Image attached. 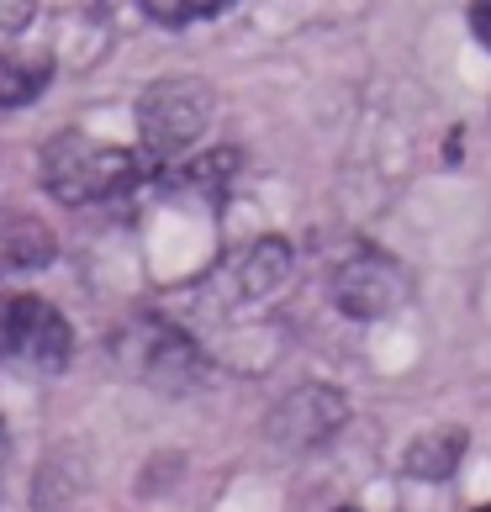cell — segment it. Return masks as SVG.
Listing matches in <instances>:
<instances>
[{
    "label": "cell",
    "instance_id": "9",
    "mask_svg": "<svg viewBox=\"0 0 491 512\" xmlns=\"http://www.w3.org/2000/svg\"><path fill=\"white\" fill-rule=\"evenodd\" d=\"M286 275H291V249H286V238H259L254 249H249V259H243V286H249L254 296L275 291Z\"/></svg>",
    "mask_w": 491,
    "mask_h": 512
},
{
    "label": "cell",
    "instance_id": "13",
    "mask_svg": "<svg viewBox=\"0 0 491 512\" xmlns=\"http://www.w3.org/2000/svg\"><path fill=\"white\" fill-rule=\"evenodd\" d=\"M476 512H491V502H486V507H476Z\"/></svg>",
    "mask_w": 491,
    "mask_h": 512
},
{
    "label": "cell",
    "instance_id": "2",
    "mask_svg": "<svg viewBox=\"0 0 491 512\" xmlns=\"http://www.w3.org/2000/svg\"><path fill=\"white\" fill-rule=\"evenodd\" d=\"M212 122V90L201 80H159L138 101V138L154 164H175Z\"/></svg>",
    "mask_w": 491,
    "mask_h": 512
},
{
    "label": "cell",
    "instance_id": "14",
    "mask_svg": "<svg viewBox=\"0 0 491 512\" xmlns=\"http://www.w3.org/2000/svg\"><path fill=\"white\" fill-rule=\"evenodd\" d=\"M344 512H354V507H344Z\"/></svg>",
    "mask_w": 491,
    "mask_h": 512
},
{
    "label": "cell",
    "instance_id": "1",
    "mask_svg": "<svg viewBox=\"0 0 491 512\" xmlns=\"http://www.w3.org/2000/svg\"><path fill=\"white\" fill-rule=\"evenodd\" d=\"M148 175V164L117 143H96L85 132H59L43 148L37 180L48 196H59L64 206H96V201H122L127 191H138Z\"/></svg>",
    "mask_w": 491,
    "mask_h": 512
},
{
    "label": "cell",
    "instance_id": "3",
    "mask_svg": "<svg viewBox=\"0 0 491 512\" xmlns=\"http://www.w3.org/2000/svg\"><path fill=\"white\" fill-rule=\"evenodd\" d=\"M0 354L22 370L59 375L74 354V333L53 301L22 291V296H6V307H0Z\"/></svg>",
    "mask_w": 491,
    "mask_h": 512
},
{
    "label": "cell",
    "instance_id": "5",
    "mask_svg": "<svg viewBox=\"0 0 491 512\" xmlns=\"http://www.w3.org/2000/svg\"><path fill=\"white\" fill-rule=\"evenodd\" d=\"M349 423V396L344 391H333V386H301L291 391L286 402L275 407L270 417V439L280 449H317V444H328L338 428Z\"/></svg>",
    "mask_w": 491,
    "mask_h": 512
},
{
    "label": "cell",
    "instance_id": "6",
    "mask_svg": "<svg viewBox=\"0 0 491 512\" xmlns=\"http://www.w3.org/2000/svg\"><path fill=\"white\" fill-rule=\"evenodd\" d=\"M53 254H59V238L43 217L0 206V275H32L53 264Z\"/></svg>",
    "mask_w": 491,
    "mask_h": 512
},
{
    "label": "cell",
    "instance_id": "12",
    "mask_svg": "<svg viewBox=\"0 0 491 512\" xmlns=\"http://www.w3.org/2000/svg\"><path fill=\"white\" fill-rule=\"evenodd\" d=\"M470 32L481 48H491V0H470Z\"/></svg>",
    "mask_w": 491,
    "mask_h": 512
},
{
    "label": "cell",
    "instance_id": "8",
    "mask_svg": "<svg viewBox=\"0 0 491 512\" xmlns=\"http://www.w3.org/2000/svg\"><path fill=\"white\" fill-rule=\"evenodd\" d=\"M460 454H465V433H460V428L423 433V439L407 449V476H418V481H444L449 470L460 465Z\"/></svg>",
    "mask_w": 491,
    "mask_h": 512
},
{
    "label": "cell",
    "instance_id": "4",
    "mask_svg": "<svg viewBox=\"0 0 491 512\" xmlns=\"http://www.w3.org/2000/svg\"><path fill=\"white\" fill-rule=\"evenodd\" d=\"M407 296H412L407 270L396 259H386L381 249H360L333 270V307L344 317H354V322L391 317Z\"/></svg>",
    "mask_w": 491,
    "mask_h": 512
},
{
    "label": "cell",
    "instance_id": "7",
    "mask_svg": "<svg viewBox=\"0 0 491 512\" xmlns=\"http://www.w3.org/2000/svg\"><path fill=\"white\" fill-rule=\"evenodd\" d=\"M53 80L48 53H0V111L32 106Z\"/></svg>",
    "mask_w": 491,
    "mask_h": 512
},
{
    "label": "cell",
    "instance_id": "10",
    "mask_svg": "<svg viewBox=\"0 0 491 512\" xmlns=\"http://www.w3.org/2000/svg\"><path fill=\"white\" fill-rule=\"evenodd\" d=\"M143 16H154L159 27H185V22H206V16H222L233 0H138Z\"/></svg>",
    "mask_w": 491,
    "mask_h": 512
},
{
    "label": "cell",
    "instance_id": "11",
    "mask_svg": "<svg viewBox=\"0 0 491 512\" xmlns=\"http://www.w3.org/2000/svg\"><path fill=\"white\" fill-rule=\"evenodd\" d=\"M37 16V0H0V32H27Z\"/></svg>",
    "mask_w": 491,
    "mask_h": 512
}]
</instances>
